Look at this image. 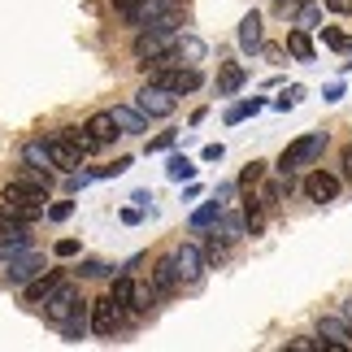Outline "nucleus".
<instances>
[{"mask_svg": "<svg viewBox=\"0 0 352 352\" xmlns=\"http://www.w3.org/2000/svg\"><path fill=\"white\" fill-rule=\"evenodd\" d=\"M322 100H331V104H335V100H344V87H340V83H331V87H322Z\"/></svg>", "mask_w": 352, "mask_h": 352, "instance_id": "obj_45", "label": "nucleus"}, {"mask_svg": "<svg viewBox=\"0 0 352 352\" xmlns=\"http://www.w3.org/2000/svg\"><path fill=\"white\" fill-rule=\"evenodd\" d=\"M166 179H170V183H192V179H196V161L183 157V153H174V157L166 161Z\"/></svg>", "mask_w": 352, "mask_h": 352, "instance_id": "obj_23", "label": "nucleus"}, {"mask_svg": "<svg viewBox=\"0 0 352 352\" xmlns=\"http://www.w3.org/2000/svg\"><path fill=\"white\" fill-rule=\"evenodd\" d=\"M83 126H87V135H91V140H96L100 148H104V144H113V140H118V135H122V131H118V122H113V113H109V109H104V113H91V118L83 122Z\"/></svg>", "mask_w": 352, "mask_h": 352, "instance_id": "obj_15", "label": "nucleus"}, {"mask_svg": "<svg viewBox=\"0 0 352 352\" xmlns=\"http://www.w3.org/2000/svg\"><path fill=\"white\" fill-rule=\"evenodd\" d=\"M39 270H44V252H39V248H22L18 256H9L5 278H9V287H26Z\"/></svg>", "mask_w": 352, "mask_h": 352, "instance_id": "obj_8", "label": "nucleus"}, {"mask_svg": "<svg viewBox=\"0 0 352 352\" xmlns=\"http://www.w3.org/2000/svg\"><path fill=\"white\" fill-rule=\"evenodd\" d=\"M322 340H331L335 348H352V335H348V322H335V318H322V327H318Z\"/></svg>", "mask_w": 352, "mask_h": 352, "instance_id": "obj_27", "label": "nucleus"}, {"mask_svg": "<svg viewBox=\"0 0 352 352\" xmlns=\"http://www.w3.org/2000/svg\"><path fill=\"white\" fill-rule=\"evenodd\" d=\"M327 153V131H309L300 135V140H292L287 148H283V157H278V174H296V170H305V166H314V161Z\"/></svg>", "mask_w": 352, "mask_h": 352, "instance_id": "obj_2", "label": "nucleus"}, {"mask_svg": "<svg viewBox=\"0 0 352 352\" xmlns=\"http://www.w3.org/2000/svg\"><path fill=\"white\" fill-rule=\"evenodd\" d=\"M122 322H126V305L113 300V296H100V300H91V331L100 335V340H113L122 331Z\"/></svg>", "mask_w": 352, "mask_h": 352, "instance_id": "obj_6", "label": "nucleus"}, {"mask_svg": "<svg viewBox=\"0 0 352 352\" xmlns=\"http://www.w3.org/2000/svg\"><path fill=\"white\" fill-rule=\"evenodd\" d=\"M261 179H265V161H248L243 174H239V187H243V192H252V187H261Z\"/></svg>", "mask_w": 352, "mask_h": 352, "instance_id": "obj_33", "label": "nucleus"}, {"mask_svg": "<svg viewBox=\"0 0 352 352\" xmlns=\"http://www.w3.org/2000/svg\"><path fill=\"white\" fill-rule=\"evenodd\" d=\"M78 274H83V278H104V274H109V265H104V261H83V265H78Z\"/></svg>", "mask_w": 352, "mask_h": 352, "instance_id": "obj_40", "label": "nucleus"}, {"mask_svg": "<svg viewBox=\"0 0 352 352\" xmlns=\"http://www.w3.org/2000/svg\"><path fill=\"white\" fill-rule=\"evenodd\" d=\"M300 96H305V87H287V91H283V96L274 100V109H283V113H287V109H296V104H300Z\"/></svg>", "mask_w": 352, "mask_h": 352, "instance_id": "obj_38", "label": "nucleus"}, {"mask_svg": "<svg viewBox=\"0 0 352 352\" xmlns=\"http://www.w3.org/2000/svg\"><path fill=\"white\" fill-rule=\"evenodd\" d=\"M109 296H113V300H122V305H131V296H135V278L118 274V278H113V287H109Z\"/></svg>", "mask_w": 352, "mask_h": 352, "instance_id": "obj_35", "label": "nucleus"}, {"mask_svg": "<svg viewBox=\"0 0 352 352\" xmlns=\"http://www.w3.org/2000/svg\"><path fill=\"white\" fill-rule=\"evenodd\" d=\"M153 287H157L161 296H170L174 287H183V283H179V265H174V256H161V261L153 265Z\"/></svg>", "mask_w": 352, "mask_h": 352, "instance_id": "obj_17", "label": "nucleus"}, {"mask_svg": "<svg viewBox=\"0 0 352 352\" xmlns=\"http://www.w3.org/2000/svg\"><path fill=\"white\" fill-rule=\"evenodd\" d=\"M300 5H305V0H274V13H278V18H296Z\"/></svg>", "mask_w": 352, "mask_h": 352, "instance_id": "obj_41", "label": "nucleus"}, {"mask_svg": "<svg viewBox=\"0 0 352 352\" xmlns=\"http://www.w3.org/2000/svg\"><path fill=\"white\" fill-rule=\"evenodd\" d=\"M318 35H322V44H327L331 52H348L352 48V35L340 31V26H318Z\"/></svg>", "mask_w": 352, "mask_h": 352, "instance_id": "obj_30", "label": "nucleus"}, {"mask_svg": "<svg viewBox=\"0 0 352 352\" xmlns=\"http://www.w3.org/2000/svg\"><path fill=\"white\" fill-rule=\"evenodd\" d=\"M140 218H144V209H140V205H126V209H122V222H126V226H135Z\"/></svg>", "mask_w": 352, "mask_h": 352, "instance_id": "obj_43", "label": "nucleus"}, {"mask_svg": "<svg viewBox=\"0 0 352 352\" xmlns=\"http://www.w3.org/2000/svg\"><path fill=\"white\" fill-rule=\"evenodd\" d=\"M78 305H83V296H78V287H74V283H65V278H61L57 287H52V292L44 296V305H39V309H44V318L52 322V327H61V322L70 318Z\"/></svg>", "mask_w": 352, "mask_h": 352, "instance_id": "obj_5", "label": "nucleus"}, {"mask_svg": "<svg viewBox=\"0 0 352 352\" xmlns=\"http://www.w3.org/2000/svg\"><path fill=\"white\" fill-rule=\"evenodd\" d=\"M174 265H179V283H196L209 270V256L196 243H183V248H174Z\"/></svg>", "mask_w": 352, "mask_h": 352, "instance_id": "obj_11", "label": "nucleus"}, {"mask_svg": "<svg viewBox=\"0 0 352 352\" xmlns=\"http://www.w3.org/2000/svg\"><path fill=\"white\" fill-rule=\"evenodd\" d=\"M131 170V157H118L113 166H96L91 174H96V179H118V174H126Z\"/></svg>", "mask_w": 352, "mask_h": 352, "instance_id": "obj_37", "label": "nucleus"}, {"mask_svg": "<svg viewBox=\"0 0 352 352\" xmlns=\"http://www.w3.org/2000/svg\"><path fill=\"white\" fill-rule=\"evenodd\" d=\"M287 192H292V174H278V179H270V183L261 179V192H256V196H261V205H265V209H278Z\"/></svg>", "mask_w": 352, "mask_h": 352, "instance_id": "obj_20", "label": "nucleus"}, {"mask_svg": "<svg viewBox=\"0 0 352 352\" xmlns=\"http://www.w3.org/2000/svg\"><path fill=\"white\" fill-rule=\"evenodd\" d=\"M87 327H91V305L83 300V305H78L74 314H70V318H65L61 327H57V335H61L65 344H78V340H83V335H87Z\"/></svg>", "mask_w": 352, "mask_h": 352, "instance_id": "obj_13", "label": "nucleus"}, {"mask_svg": "<svg viewBox=\"0 0 352 352\" xmlns=\"http://www.w3.org/2000/svg\"><path fill=\"white\" fill-rule=\"evenodd\" d=\"M174 140H179V131H161L157 140H148V153H166V148H174Z\"/></svg>", "mask_w": 352, "mask_h": 352, "instance_id": "obj_39", "label": "nucleus"}, {"mask_svg": "<svg viewBox=\"0 0 352 352\" xmlns=\"http://www.w3.org/2000/svg\"><path fill=\"white\" fill-rule=\"evenodd\" d=\"M318 18H322V9L314 0H305V5L296 9V26H305V31H318Z\"/></svg>", "mask_w": 352, "mask_h": 352, "instance_id": "obj_34", "label": "nucleus"}, {"mask_svg": "<svg viewBox=\"0 0 352 352\" xmlns=\"http://www.w3.org/2000/svg\"><path fill=\"white\" fill-rule=\"evenodd\" d=\"M157 287H153V283H135V296H131V309H135V314H148V309H153L157 305Z\"/></svg>", "mask_w": 352, "mask_h": 352, "instance_id": "obj_31", "label": "nucleus"}, {"mask_svg": "<svg viewBox=\"0 0 352 352\" xmlns=\"http://www.w3.org/2000/svg\"><path fill=\"white\" fill-rule=\"evenodd\" d=\"M52 252H57V256H74V252H78V239H70V235H65V239H57V243H52Z\"/></svg>", "mask_w": 352, "mask_h": 352, "instance_id": "obj_42", "label": "nucleus"}, {"mask_svg": "<svg viewBox=\"0 0 352 352\" xmlns=\"http://www.w3.org/2000/svg\"><path fill=\"white\" fill-rule=\"evenodd\" d=\"M305 196L314 200V205H331L335 196H340V179L327 170H309L305 174Z\"/></svg>", "mask_w": 352, "mask_h": 352, "instance_id": "obj_12", "label": "nucleus"}, {"mask_svg": "<svg viewBox=\"0 0 352 352\" xmlns=\"http://www.w3.org/2000/svg\"><path fill=\"white\" fill-rule=\"evenodd\" d=\"M44 218H48V222H65V218H74V200H52Z\"/></svg>", "mask_w": 352, "mask_h": 352, "instance_id": "obj_36", "label": "nucleus"}, {"mask_svg": "<svg viewBox=\"0 0 352 352\" xmlns=\"http://www.w3.org/2000/svg\"><path fill=\"white\" fill-rule=\"evenodd\" d=\"M243 83H248V70H243L239 61H226L218 70V96H235Z\"/></svg>", "mask_w": 352, "mask_h": 352, "instance_id": "obj_18", "label": "nucleus"}, {"mask_svg": "<svg viewBox=\"0 0 352 352\" xmlns=\"http://www.w3.org/2000/svg\"><path fill=\"white\" fill-rule=\"evenodd\" d=\"M218 231H222L226 239H231V243H235V239H243V235H248V213H235V209L226 213V209H222V218H218Z\"/></svg>", "mask_w": 352, "mask_h": 352, "instance_id": "obj_24", "label": "nucleus"}, {"mask_svg": "<svg viewBox=\"0 0 352 352\" xmlns=\"http://www.w3.org/2000/svg\"><path fill=\"white\" fill-rule=\"evenodd\" d=\"M344 179H348V183H352V144H348V148H344Z\"/></svg>", "mask_w": 352, "mask_h": 352, "instance_id": "obj_48", "label": "nucleus"}, {"mask_svg": "<svg viewBox=\"0 0 352 352\" xmlns=\"http://www.w3.org/2000/svg\"><path fill=\"white\" fill-rule=\"evenodd\" d=\"M239 48L248 52H261V18L256 13H243V22H239Z\"/></svg>", "mask_w": 352, "mask_h": 352, "instance_id": "obj_21", "label": "nucleus"}, {"mask_svg": "<svg viewBox=\"0 0 352 352\" xmlns=\"http://www.w3.org/2000/svg\"><path fill=\"white\" fill-rule=\"evenodd\" d=\"M22 166H35V170H57L52 166V144L48 140H26L22 144Z\"/></svg>", "mask_w": 352, "mask_h": 352, "instance_id": "obj_16", "label": "nucleus"}, {"mask_svg": "<svg viewBox=\"0 0 352 352\" xmlns=\"http://www.w3.org/2000/svg\"><path fill=\"white\" fill-rule=\"evenodd\" d=\"M287 52L296 61H314L318 52H314V39H309V31L305 26H296V31H287Z\"/></svg>", "mask_w": 352, "mask_h": 352, "instance_id": "obj_22", "label": "nucleus"}, {"mask_svg": "<svg viewBox=\"0 0 352 352\" xmlns=\"http://www.w3.org/2000/svg\"><path fill=\"white\" fill-rule=\"evenodd\" d=\"M331 13H352V0H327Z\"/></svg>", "mask_w": 352, "mask_h": 352, "instance_id": "obj_47", "label": "nucleus"}, {"mask_svg": "<svg viewBox=\"0 0 352 352\" xmlns=\"http://www.w3.org/2000/svg\"><path fill=\"white\" fill-rule=\"evenodd\" d=\"M109 113H113V122H118V131H122V135H144V131H148V118H144L140 109H126V104H113Z\"/></svg>", "mask_w": 352, "mask_h": 352, "instance_id": "obj_19", "label": "nucleus"}, {"mask_svg": "<svg viewBox=\"0 0 352 352\" xmlns=\"http://www.w3.org/2000/svg\"><path fill=\"white\" fill-rule=\"evenodd\" d=\"M48 144H52V166H57V170L74 174L78 166H83V157H87V153L70 140V131H52V135H48Z\"/></svg>", "mask_w": 352, "mask_h": 352, "instance_id": "obj_9", "label": "nucleus"}, {"mask_svg": "<svg viewBox=\"0 0 352 352\" xmlns=\"http://www.w3.org/2000/svg\"><path fill=\"white\" fill-rule=\"evenodd\" d=\"M222 209H226V205H222L218 196H213V200H205V205H200V209L192 213V231H209V226L222 218Z\"/></svg>", "mask_w": 352, "mask_h": 352, "instance_id": "obj_25", "label": "nucleus"}, {"mask_svg": "<svg viewBox=\"0 0 352 352\" xmlns=\"http://www.w3.org/2000/svg\"><path fill=\"white\" fill-rule=\"evenodd\" d=\"M61 283V270H39V274L22 287V296H26V305H44V296L52 292Z\"/></svg>", "mask_w": 352, "mask_h": 352, "instance_id": "obj_14", "label": "nucleus"}, {"mask_svg": "<svg viewBox=\"0 0 352 352\" xmlns=\"http://www.w3.org/2000/svg\"><path fill=\"white\" fill-rule=\"evenodd\" d=\"M213 196H218L222 205H231V196H235V183H222V187H218V192H213Z\"/></svg>", "mask_w": 352, "mask_h": 352, "instance_id": "obj_46", "label": "nucleus"}, {"mask_svg": "<svg viewBox=\"0 0 352 352\" xmlns=\"http://www.w3.org/2000/svg\"><path fill=\"white\" fill-rule=\"evenodd\" d=\"M135 109H140L144 118H170L174 109H179V96L157 83H144L140 91H135Z\"/></svg>", "mask_w": 352, "mask_h": 352, "instance_id": "obj_7", "label": "nucleus"}, {"mask_svg": "<svg viewBox=\"0 0 352 352\" xmlns=\"http://www.w3.org/2000/svg\"><path fill=\"white\" fill-rule=\"evenodd\" d=\"M344 322H348V335H352V318H344Z\"/></svg>", "mask_w": 352, "mask_h": 352, "instance_id": "obj_49", "label": "nucleus"}, {"mask_svg": "<svg viewBox=\"0 0 352 352\" xmlns=\"http://www.w3.org/2000/svg\"><path fill=\"white\" fill-rule=\"evenodd\" d=\"M22 248H31V222L18 218H0V261L18 256Z\"/></svg>", "mask_w": 352, "mask_h": 352, "instance_id": "obj_10", "label": "nucleus"}, {"mask_svg": "<svg viewBox=\"0 0 352 352\" xmlns=\"http://www.w3.org/2000/svg\"><path fill=\"white\" fill-rule=\"evenodd\" d=\"M9 183H22V187H35V192H48V187H52V174H48V170H35V166H22Z\"/></svg>", "mask_w": 352, "mask_h": 352, "instance_id": "obj_26", "label": "nucleus"}, {"mask_svg": "<svg viewBox=\"0 0 352 352\" xmlns=\"http://www.w3.org/2000/svg\"><path fill=\"white\" fill-rule=\"evenodd\" d=\"M200 57H205V44H200V39L183 35L179 44H174V61H179V65H196Z\"/></svg>", "mask_w": 352, "mask_h": 352, "instance_id": "obj_28", "label": "nucleus"}, {"mask_svg": "<svg viewBox=\"0 0 352 352\" xmlns=\"http://www.w3.org/2000/svg\"><path fill=\"white\" fill-rule=\"evenodd\" d=\"M48 213V192H35V187L9 183L5 187V205H0V218H18V222H39Z\"/></svg>", "mask_w": 352, "mask_h": 352, "instance_id": "obj_1", "label": "nucleus"}, {"mask_svg": "<svg viewBox=\"0 0 352 352\" xmlns=\"http://www.w3.org/2000/svg\"><path fill=\"white\" fill-rule=\"evenodd\" d=\"M148 83L174 91V96H187V91H196L205 78H200L196 65H179V61H161V65H148Z\"/></svg>", "mask_w": 352, "mask_h": 352, "instance_id": "obj_3", "label": "nucleus"}, {"mask_svg": "<svg viewBox=\"0 0 352 352\" xmlns=\"http://www.w3.org/2000/svg\"><path fill=\"white\" fill-rule=\"evenodd\" d=\"M200 157H205V161H222L226 148H222V144H205V153H200Z\"/></svg>", "mask_w": 352, "mask_h": 352, "instance_id": "obj_44", "label": "nucleus"}, {"mask_svg": "<svg viewBox=\"0 0 352 352\" xmlns=\"http://www.w3.org/2000/svg\"><path fill=\"white\" fill-rule=\"evenodd\" d=\"M261 109H265V100H261V96L239 100V104H231V109H226V126H235V122H243V118H256Z\"/></svg>", "mask_w": 352, "mask_h": 352, "instance_id": "obj_29", "label": "nucleus"}, {"mask_svg": "<svg viewBox=\"0 0 352 352\" xmlns=\"http://www.w3.org/2000/svg\"><path fill=\"white\" fill-rule=\"evenodd\" d=\"M174 44H179V35H170V31H157V26H144L140 35H135V61L140 65H153L157 57H166V52H174Z\"/></svg>", "mask_w": 352, "mask_h": 352, "instance_id": "obj_4", "label": "nucleus"}, {"mask_svg": "<svg viewBox=\"0 0 352 352\" xmlns=\"http://www.w3.org/2000/svg\"><path fill=\"white\" fill-rule=\"evenodd\" d=\"M226 252H231V239H226V235L218 231V222H213V235L205 239V256H209V265H213V261H222Z\"/></svg>", "mask_w": 352, "mask_h": 352, "instance_id": "obj_32", "label": "nucleus"}]
</instances>
